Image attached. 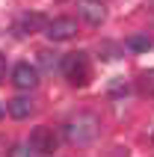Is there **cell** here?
<instances>
[{
  "mask_svg": "<svg viewBox=\"0 0 154 157\" xmlns=\"http://www.w3.org/2000/svg\"><path fill=\"white\" fill-rule=\"evenodd\" d=\"M62 133H65V140L71 145H92L98 140V133H101V122L92 113H80V116H74V119L65 122Z\"/></svg>",
  "mask_w": 154,
  "mask_h": 157,
  "instance_id": "obj_1",
  "label": "cell"
},
{
  "mask_svg": "<svg viewBox=\"0 0 154 157\" xmlns=\"http://www.w3.org/2000/svg\"><path fill=\"white\" fill-rule=\"evenodd\" d=\"M60 71L71 86H83L89 80V56L86 53H68V56H62Z\"/></svg>",
  "mask_w": 154,
  "mask_h": 157,
  "instance_id": "obj_2",
  "label": "cell"
},
{
  "mask_svg": "<svg viewBox=\"0 0 154 157\" xmlns=\"http://www.w3.org/2000/svg\"><path fill=\"white\" fill-rule=\"evenodd\" d=\"M77 18L83 24H92V27H101L107 21V6L101 0H80L77 3Z\"/></svg>",
  "mask_w": 154,
  "mask_h": 157,
  "instance_id": "obj_3",
  "label": "cell"
},
{
  "mask_svg": "<svg viewBox=\"0 0 154 157\" xmlns=\"http://www.w3.org/2000/svg\"><path fill=\"white\" fill-rule=\"evenodd\" d=\"M44 33H48L51 42H68V39L77 36V21H74V18H56V21H48Z\"/></svg>",
  "mask_w": 154,
  "mask_h": 157,
  "instance_id": "obj_4",
  "label": "cell"
},
{
  "mask_svg": "<svg viewBox=\"0 0 154 157\" xmlns=\"http://www.w3.org/2000/svg\"><path fill=\"white\" fill-rule=\"evenodd\" d=\"M30 145H33L36 154H53V151H56V133H53L51 128L39 124V128L30 133Z\"/></svg>",
  "mask_w": 154,
  "mask_h": 157,
  "instance_id": "obj_5",
  "label": "cell"
},
{
  "mask_svg": "<svg viewBox=\"0 0 154 157\" xmlns=\"http://www.w3.org/2000/svg\"><path fill=\"white\" fill-rule=\"evenodd\" d=\"M12 83H15L18 89H36L39 86V68L36 65H30V62H18L15 68H12Z\"/></svg>",
  "mask_w": 154,
  "mask_h": 157,
  "instance_id": "obj_6",
  "label": "cell"
},
{
  "mask_svg": "<svg viewBox=\"0 0 154 157\" xmlns=\"http://www.w3.org/2000/svg\"><path fill=\"white\" fill-rule=\"evenodd\" d=\"M18 24H21V27H18V33H21V36H33V33H39V30L48 27V18H44L42 12H27Z\"/></svg>",
  "mask_w": 154,
  "mask_h": 157,
  "instance_id": "obj_7",
  "label": "cell"
},
{
  "mask_svg": "<svg viewBox=\"0 0 154 157\" xmlns=\"http://www.w3.org/2000/svg\"><path fill=\"white\" fill-rule=\"evenodd\" d=\"M6 113L12 116L15 122H21V119H30V113H33V101L18 95V98H12V101L6 104Z\"/></svg>",
  "mask_w": 154,
  "mask_h": 157,
  "instance_id": "obj_8",
  "label": "cell"
},
{
  "mask_svg": "<svg viewBox=\"0 0 154 157\" xmlns=\"http://www.w3.org/2000/svg\"><path fill=\"white\" fill-rule=\"evenodd\" d=\"M137 92H139L142 98H154V68L139 71V77H137Z\"/></svg>",
  "mask_w": 154,
  "mask_h": 157,
  "instance_id": "obj_9",
  "label": "cell"
},
{
  "mask_svg": "<svg viewBox=\"0 0 154 157\" xmlns=\"http://www.w3.org/2000/svg\"><path fill=\"white\" fill-rule=\"evenodd\" d=\"M125 48H130V51H137V53H145V51H151L154 44H151V39L148 36H128V42H125Z\"/></svg>",
  "mask_w": 154,
  "mask_h": 157,
  "instance_id": "obj_10",
  "label": "cell"
},
{
  "mask_svg": "<svg viewBox=\"0 0 154 157\" xmlns=\"http://www.w3.org/2000/svg\"><path fill=\"white\" fill-rule=\"evenodd\" d=\"M128 92H130V86L125 83V80H113L110 86H107V95L110 98H125Z\"/></svg>",
  "mask_w": 154,
  "mask_h": 157,
  "instance_id": "obj_11",
  "label": "cell"
},
{
  "mask_svg": "<svg viewBox=\"0 0 154 157\" xmlns=\"http://www.w3.org/2000/svg\"><path fill=\"white\" fill-rule=\"evenodd\" d=\"M9 154H12V157H21V154H36V151H33V145L27 142V145H12Z\"/></svg>",
  "mask_w": 154,
  "mask_h": 157,
  "instance_id": "obj_12",
  "label": "cell"
},
{
  "mask_svg": "<svg viewBox=\"0 0 154 157\" xmlns=\"http://www.w3.org/2000/svg\"><path fill=\"white\" fill-rule=\"evenodd\" d=\"M6 77V59H3V53H0V80Z\"/></svg>",
  "mask_w": 154,
  "mask_h": 157,
  "instance_id": "obj_13",
  "label": "cell"
},
{
  "mask_svg": "<svg viewBox=\"0 0 154 157\" xmlns=\"http://www.w3.org/2000/svg\"><path fill=\"white\" fill-rule=\"evenodd\" d=\"M0 116H3V110H0Z\"/></svg>",
  "mask_w": 154,
  "mask_h": 157,
  "instance_id": "obj_14",
  "label": "cell"
}]
</instances>
